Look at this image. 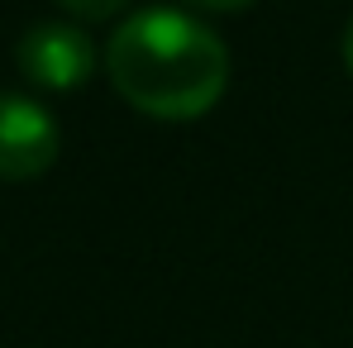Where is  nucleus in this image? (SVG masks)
I'll use <instances>...</instances> for the list:
<instances>
[{
    "mask_svg": "<svg viewBox=\"0 0 353 348\" xmlns=\"http://www.w3.org/2000/svg\"><path fill=\"white\" fill-rule=\"evenodd\" d=\"M105 72L139 115L201 119L230 86V48L181 10H139L110 39Z\"/></svg>",
    "mask_w": 353,
    "mask_h": 348,
    "instance_id": "obj_1",
    "label": "nucleus"
},
{
    "mask_svg": "<svg viewBox=\"0 0 353 348\" xmlns=\"http://www.w3.org/2000/svg\"><path fill=\"white\" fill-rule=\"evenodd\" d=\"M53 115L14 91H0V181H34L58 163Z\"/></svg>",
    "mask_w": 353,
    "mask_h": 348,
    "instance_id": "obj_2",
    "label": "nucleus"
},
{
    "mask_svg": "<svg viewBox=\"0 0 353 348\" xmlns=\"http://www.w3.org/2000/svg\"><path fill=\"white\" fill-rule=\"evenodd\" d=\"M19 72L34 81V86H48V91H72L91 76L96 67V48L91 39L77 29V24H34L19 48Z\"/></svg>",
    "mask_w": 353,
    "mask_h": 348,
    "instance_id": "obj_3",
    "label": "nucleus"
},
{
    "mask_svg": "<svg viewBox=\"0 0 353 348\" xmlns=\"http://www.w3.org/2000/svg\"><path fill=\"white\" fill-rule=\"evenodd\" d=\"M62 10H72V14H81V19H110L119 5H129V0H58Z\"/></svg>",
    "mask_w": 353,
    "mask_h": 348,
    "instance_id": "obj_4",
    "label": "nucleus"
},
{
    "mask_svg": "<svg viewBox=\"0 0 353 348\" xmlns=\"http://www.w3.org/2000/svg\"><path fill=\"white\" fill-rule=\"evenodd\" d=\"M196 10H248L253 0H191Z\"/></svg>",
    "mask_w": 353,
    "mask_h": 348,
    "instance_id": "obj_5",
    "label": "nucleus"
},
{
    "mask_svg": "<svg viewBox=\"0 0 353 348\" xmlns=\"http://www.w3.org/2000/svg\"><path fill=\"white\" fill-rule=\"evenodd\" d=\"M344 67H349V76H353V19H349V29H344Z\"/></svg>",
    "mask_w": 353,
    "mask_h": 348,
    "instance_id": "obj_6",
    "label": "nucleus"
}]
</instances>
